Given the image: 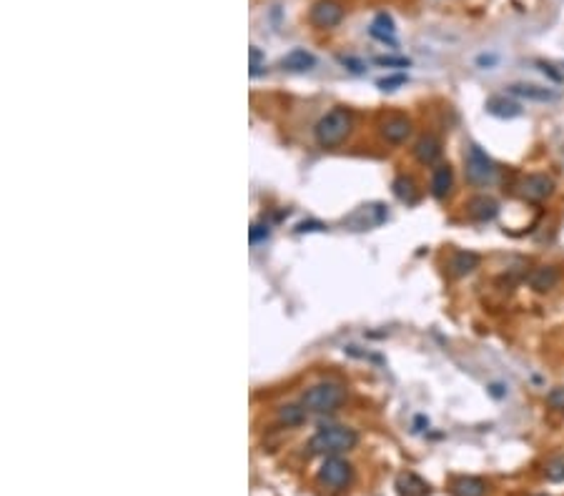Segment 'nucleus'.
<instances>
[{
    "label": "nucleus",
    "instance_id": "obj_1",
    "mask_svg": "<svg viewBox=\"0 0 564 496\" xmlns=\"http://www.w3.org/2000/svg\"><path fill=\"white\" fill-rule=\"evenodd\" d=\"M359 443V433L349 426H324L311 436L309 451L319 456H341Z\"/></svg>",
    "mask_w": 564,
    "mask_h": 496
},
{
    "label": "nucleus",
    "instance_id": "obj_2",
    "mask_svg": "<svg viewBox=\"0 0 564 496\" xmlns=\"http://www.w3.org/2000/svg\"><path fill=\"white\" fill-rule=\"evenodd\" d=\"M346 389L339 381H321L301 394V406L309 414H331L344 404Z\"/></svg>",
    "mask_w": 564,
    "mask_h": 496
},
{
    "label": "nucleus",
    "instance_id": "obj_3",
    "mask_svg": "<svg viewBox=\"0 0 564 496\" xmlns=\"http://www.w3.org/2000/svg\"><path fill=\"white\" fill-rule=\"evenodd\" d=\"M349 133H352V113L346 111V108H331L314 126V138L321 148L341 146Z\"/></svg>",
    "mask_w": 564,
    "mask_h": 496
},
{
    "label": "nucleus",
    "instance_id": "obj_4",
    "mask_svg": "<svg viewBox=\"0 0 564 496\" xmlns=\"http://www.w3.org/2000/svg\"><path fill=\"white\" fill-rule=\"evenodd\" d=\"M499 168L494 166V161L482 151L477 143H472L467 151V180L472 185H492L497 180Z\"/></svg>",
    "mask_w": 564,
    "mask_h": 496
},
{
    "label": "nucleus",
    "instance_id": "obj_5",
    "mask_svg": "<svg viewBox=\"0 0 564 496\" xmlns=\"http://www.w3.org/2000/svg\"><path fill=\"white\" fill-rule=\"evenodd\" d=\"M352 479H354V466L349 464V461L341 459V456H326L324 464H321V469H319L321 484H326L329 489L341 491L352 484Z\"/></svg>",
    "mask_w": 564,
    "mask_h": 496
},
{
    "label": "nucleus",
    "instance_id": "obj_6",
    "mask_svg": "<svg viewBox=\"0 0 564 496\" xmlns=\"http://www.w3.org/2000/svg\"><path fill=\"white\" fill-rule=\"evenodd\" d=\"M309 21L316 28H321V31L336 28L344 21V6H341L339 0H316L309 11Z\"/></svg>",
    "mask_w": 564,
    "mask_h": 496
},
{
    "label": "nucleus",
    "instance_id": "obj_7",
    "mask_svg": "<svg viewBox=\"0 0 564 496\" xmlns=\"http://www.w3.org/2000/svg\"><path fill=\"white\" fill-rule=\"evenodd\" d=\"M386 218H389L386 206H381V203H367V206L357 208L349 218H344V223L352 226L354 231H367V228L381 226Z\"/></svg>",
    "mask_w": 564,
    "mask_h": 496
},
{
    "label": "nucleus",
    "instance_id": "obj_8",
    "mask_svg": "<svg viewBox=\"0 0 564 496\" xmlns=\"http://www.w3.org/2000/svg\"><path fill=\"white\" fill-rule=\"evenodd\" d=\"M552 193H554V180L549 178L547 173H529L527 178H522V183H519V195H522L524 201L542 203V201H547Z\"/></svg>",
    "mask_w": 564,
    "mask_h": 496
},
{
    "label": "nucleus",
    "instance_id": "obj_9",
    "mask_svg": "<svg viewBox=\"0 0 564 496\" xmlns=\"http://www.w3.org/2000/svg\"><path fill=\"white\" fill-rule=\"evenodd\" d=\"M506 93L514 95V98H522V101H532V103H552L559 98L554 90L542 88V85H534V83H511L509 88H506Z\"/></svg>",
    "mask_w": 564,
    "mask_h": 496
},
{
    "label": "nucleus",
    "instance_id": "obj_10",
    "mask_svg": "<svg viewBox=\"0 0 564 496\" xmlns=\"http://www.w3.org/2000/svg\"><path fill=\"white\" fill-rule=\"evenodd\" d=\"M411 136V121L406 116H389L381 123V138L391 146H401Z\"/></svg>",
    "mask_w": 564,
    "mask_h": 496
},
{
    "label": "nucleus",
    "instance_id": "obj_11",
    "mask_svg": "<svg viewBox=\"0 0 564 496\" xmlns=\"http://www.w3.org/2000/svg\"><path fill=\"white\" fill-rule=\"evenodd\" d=\"M467 213L479 223L494 221L497 213H499V203L492 195H474L472 201L467 203Z\"/></svg>",
    "mask_w": 564,
    "mask_h": 496
},
{
    "label": "nucleus",
    "instance_id": "obj_12",
    "mask_svg": "<svg viewBox=\"0 0 564 496\" xmlns=\"http://www.w3.org/2000/svg\"><path fill=\"white\" fill-rule=\"evenodd\" d=\"M454 188V171L449 163H442L434 168L431 173V195L437 198V201H444Z\"/></svg>",
    "mask_w": 564,
    "mask_h": 496
},
{
    "label": "nucleus",
    "instance_id": "obj_13",
    "mask_svg": "<svg viewBox=\"0 0 564 496\" xmlns=\"http://www.w3.org/2000/svg\"><path fill=\"white\" fill-rule=\"evenodd\" d=\"M487 113L494 118H501V121H511V118L522 116V106L506 95H492L487 101Z\"/></svg>",
    "mask_w": 564,
    "mask_h": 496
},
{
    "label": "nucleus",
    "instance_id": "obj_14",
    "mask_svg": "<svg viewBox=\"0 0 564 496\" xmlns=\"http://www.w3.org/2000/svg\"><path fill=\"white\" fill-rule=\"evenodd\" d=\"M439 156H442V143H439L437 136H421L414 146V158L424 166L437 163Z\"/></svg>",
    "mask_w": 564,
    "mask_h": 496
},
{
    "label": "nucleus",
    "instance_id": "obj_15",
    "mask_svg": "<svg viewBox=\"0 0 564 496\" xmlns=\"http://www.w3.org/2000/svg\"><path fill=\"white\" fill-rule=\"evenodd\" d=\"M316 65V55L309 53L306 48H293L291 53H286L281 58V68L293 70V73H303V70H311Z\"/></svg>",
    "mask_w": 564,
    "mask_h": 496
},
{
    "label": "nucleus",
    "instance_id": "obj_16",
    "mask_svg": "<svg viewBox=\"0 0 564 496\" xmlns=\"http://www.w3.org/2000/svg\"><path fill=\"white\" fill-rule=\"evenodd\" d=\"M369 33H372V38L386 43V45H391V48L396 45V38H394L396 26H394V18L389 16V13H379V16L374 18L372 31H369Z\"/></svg>",
    "mask_w": 564,
    "mask_h": 496
},
{
    "label": "nucleus",
    "instance_id": "obj_17",
    "mask_svg": "<svg viewBox=\"0 0 564 496\" xmlns=\"http://www.w3.org/2000/svg\"><path fill=\"white\" fill-rule=\"evenodd\" d=\"M487 481L479 476H459L452 481V496H484Z\"/></svg>",
    "mask_w": 564,
    "mask_h": 496
},
{
    "label": "nucleus",
    "instance_id": "obj_18",
    "mask_svg": "<svg viewBox=\"0 0 564 496\" xmlns=\"http://www.w3.org/2000/svg\"><path fill=\"white\" fill-rule=\"evenodd\" d=\"M479 266V256L472 254V251H457L449 261V274L462 279V276H469L474 269Z\"/></svg>",
    "mask_w": 564,
    "mask_h": 496
},
{
    "label": "nucleus",
    "instance_id": "obj_19",
    "mask_svg": "<svg viewBox=\"0 0 564 496\" xmlns=\"http://www.w3.org/2000/svg\"><path fill=\"white\" fill-rule=\"evenodd\" d=\"M557 281H559V274H557V269H552V266H539V269H534L532 276H529V286H532L534 291H539V293L554 289Z\"/></svg>",
    "mask_w": 564,
    "mask_h": 496
},
{
    "label": "nucleus",
    "instance_id": "obj_20",
    "mask_svg": "<svg viewBox=\"0 0 564 496\" xmlns=\"http://www.w3.org/2000/svg\"><path fill=\"white\" fill-rule=\"evenodd\" d=\"M391 188H394L396 198H399L401 203H406V206H414V203L419 201V188H416L411 176H399V178L391 183Z\"/></svg>",
    "mask_w": 564,
    "mask_h": 496
},
{
    "label": "nucleus",
    "instance_id": "obj_21",
    "mask_svg": "<svg viewBox=\"0 0 564 496\" xmlns=\"http://www.w3.org/2000/svg\"><path fill=\"white\" fill-rule=\"evenodd\" d=\"M396 489L401 496H429V484L416 474H401L396 479Z\"/></svg>",
    "mask_w": 564,
    "mask_h": 496
},
{
    "label": "nucleus",
    "instance_id": "obj_22",
    "mask_svg": "<svg viewBox=\"0 0 564 496\" xmlns=\"http://www.w3.org/2000/svg\"><path fill=\"white\" fill-rule=\"evenodd\" d=\"M306 409L303 406H283L281 409V414H278V419H281L283 424H286V426H298V424H303V419H306Z\"/></svg>",
    "mask_w": 564,
    "mask_h": 496
},
{
    "label": "nucleus",
    "instance_id": "obj_23",
    "mask_svg": "<svg viewBox=\"0 0 564 496\" xmlns=\"http://www.w3.org/2000/svg\"><path fill=\"white\" fill-rule=\"evenodd\" d=\"M376 65H386V68H409L411 60L404 58V55H376L374 58Z\"/></svg>",
    "mask_w": 564,
    "mask_h": 496
},
{
    "label": "nucleus",
    "instance_id": "obj_24",
    "mask_svg": "<svg viewBox=\"0 0 564 496\" xmlns=\"http://www.w3.org/2000/svg\"><path fill=\"white\" fill-rule=\"evenodd\" d=\"M547 479L554 481V484H559V481H564V456H559V459H552L547 464Z\"/></svg>",
    "mask_w": 564,
    "mask_h": 496
},
{
    "label": "nucleus",
    "instance_id": "obj_25",
    "mask_svg": "<svg viewBox=\"0 0 564 496\" xmlns=\"http://www.w3.org/2000/svg\"><path fill=\"white\" fill-rule=\"evenodd\" d=\"M406 80H409V78H406L404 73H394V75H386V78H381L376 85H379V88H381V90H396V88H399V85H404Z\"/></svg>",
    "mask_w": 564,
    "mask_h": 496
},
{
    "label": "nucleus",
    "instance_id": "obj_26",
    "mask_svg": "<svg viewBox=\"0 0 564 496\" xmlns=\"http://www.w3.org/2000/svg\"><path fill=\"white\" fill-rule=\"evenodd\" d=\"M547 404L552 409H564V386H554L547 394Z\"/></svg>",
    "mask_w": 564,
    "mask_h": 496
},
{
    "label": "nucleus",
    "instance_id": "obj_27",
    "mask_svg": "<svg viewBox=\"0 0 564 496\" xmlns=\"http://www.w3.org/2000/svg\"><path fill=\"white\" fill-rule=\"evenodd\" d=\"M537 65H539V70H542V73L547 75L549 80H552V83H562V80H564V73L554 70V65L547 63V60H537Z\"/></svg>",
    "mask_w": 564,
    "mask_h": 496
},
{
    "label": "nucleus",
    "instance_id": "obj_28",
    "mask_svg": "<svg viewBox=\"0 0 564 496\" xmlns=\"http://www.w3.org/2000/svg\"><path fill=\"white\" fill-rule=\"evenodd\" d=\"M261 60H264V55H261V50L256 45H251V78H256V75L261 73Z\"/></svg>",
    "mask_w": 564,
    "mask_h": 496
},
{
    "label": "nucleus",
    "instance_id": "obj_29",
    "mask_svg": "<svg viewBox=\"0 0 564 496\" xmlns=\"http://www.w3.org/2000/svg\"><path fill=\"white\" fill-rule=\"evenodd\" d=\"M261 238H269V226H261V223H254L249 231V241L251 243H259Z\"/></svg>",
    "mask_w": 564,
    "mask_h": 496
},
{
    "label": "nucleus",
    "instance_id": "obj_30",
    "mask_svg": "<svg viewBox=\"0 0 564 496\" xmlns=\"http://www.w3.org/2000/svg\"><path fill=\"white\" fill-rule=\"evenodd\" d=\"M311 231H326V226L321 221H303L296 226V233H311Z\"/></svg>",
    "mask_w": 564,
    "mask_h": 496
},
{
    "label": "nucleus",
    "instance_id": "obj_31",
    "mask_svg": "<svg viewBox=\"0 0 564 496\" xmlns=\"http://www.w3.org/2000/svg\"><path fill=\"white\" fill-rule=\"evenodd\" d=\"M339 60L344 65H349V70H354V73H362V70H364V63H362V60H357V58H339Z\"/></svg>",
    "mask_w": 564,
    "mask_h": 496
},
{
    "label": "nucleus",
    "instance_id": "obj_32",
    "mask_svg": "<svg viewBox=\"0 0 564 496\" xmlns=\"http://www.w3.org/2000/svg\"><path fill=\"white\" fill-rule=\"evenodd\" d=\"M497 63V55H479V58H477V65H482V68H492V65Z\"/></svg>",
    "mask_w": 564,
    "mask_h": 496
},
{
    "label": "nucleus",
    "instance_id": "obj_33",
    "mask_svg": "<svg viewBox=\"0 0 564 496\" xmlns=\"http://www.w3.org/2000/svg\"><path fill=\"white\" fill-rule=\"evenodd\" d=\"M489 394L494 396V399H501V396H504V386H499V384H492V386H489Z\"/></svg>",
    "mask_w": 564,
    "mask_h": 496
},
{
    "label": "nucleus",
    "instance_id": "obj_34",
    "mask_svg": "<svg viewBox=\"0 0 564 496\" xmlns=\"http://www.w3.org/2000/svg\"><path fill=\"white\" fill-rule=\"evenodd\" d=\"M537 496H547V494H537Z\"/></svg>",
    "mask_w": 564,
    "mask_h": 496
}]
</instances>
